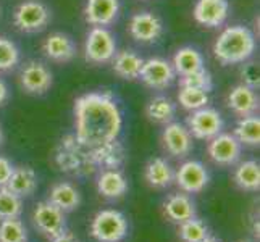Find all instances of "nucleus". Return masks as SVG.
Wrapping results in <instances>:
<instances>
[{
    "mask_svg": "<svg viewBox=\"0 0 260 242\" xmlns=\"http://www.w3.org/2000/svg\"><path fill=\"white\" fill-rule=\"evenodd\" d=\"M75 139L86 150L118 141L123 115L110 92H87L75 100Z\"/></svg>",
    "mask_w": 260,
    "mask_h": 242,
    "instance_id": "f257e3e1",
    "label": "nucleus"
},
{
    "mask_svg": "<svg viewBox=\"0 0 260 242\" xmlns=\"http://www.w3.org/2000/svg\"><path fill=\"white\" fill-rule=\"evenodd\" d=\"M257 41L246 26L235 24L223 29L213 44V55L221 65H243L255 53Z\"/></svg>",
    "mask_w": 260,
    "mask_h": 242,
    "instance_id": "f03ea898",
    "label": "nucleus"
},
{
    "mask_svg": "<svg viewBox=\"0 0 260 242\" xmlns=\"http://www.w3.org/2000/svg\"><path fill=\"white\" fill-rule=\"evenodd\" d=\"M53 155H55V165L70 176L86 178L97 173V168L89 158L87 150L78 144L75 134H67L61 137Z\"/></svg>",
    "mask_w": 260,
    "mask_h": 242,
    "instance_id": "7ed1b4c3",
    "label": "nucleus"
},
{
    "mask_svg": "<svg viewBox=\"0 0 260 242\" xmlns=\"http://www.w3.org/2000/svg\"><path fill=\"white\" fill-rule=\"evenodd\" d=\"M52 20V12L42 0H21L13 10V26L24 34L44 31Z\"/></svg>",
    "mask_w": 260,
    "mask_h": 242,
    "instance_id": "20e7f679",
    "label": "nucleus"
},
{
    "mask_svg": "<svg viewBox=\"0 0 260 242\" xmlns=\"http://www.w3.org/2000/svg\"><path fill=\"white\" fill-rule=\"evenodd\" d=\"M116 49V39L109 28L92 26L84 39V60L91 65H105L113 60Z\"/></svg>",
    "mask_w": 260,
    "mask_h": 242,
    "instance_id": "39448f33",
    "label": "nucleus"
},
{
    "mask_svg": "<svg viewBox=\"0 0 260 242\" xmlns=\"http://www.w3.org/2000/svg\"><path fill=\"white\" fill-rule=\"evenodd\" d=\"M128 234V220L118 210H101L91 223V236L97 242H121Z\"/></svg>",
    "mask_w": 260,
    "mask_h": 242,
    "instance_id": "423d86ee",
    "label": "nucleus"
},
{
    "mask_svg": "<svg viewBox=\"0 0 260 242\" xmlns=\"http://www.w3.org/2000/svg\"><path fill=\"white\" fill-rule=\"evenodd\" d=\"M186 128L189 129L192 137L210 141L223 132L225 120L218 110L212 109V107H204V109L191 112V115L186 118Z\"/></svg>",
    "mask_w": 260,
    "mask_h": 242,
    "instance_id": "0eeeda50",
    "label": "nucleus"
},
{
    "mask_svg": "<svg viewBox=\"0 0 260 242\" xmlns=\"http://www.w3.org/2000/svg\"><path fill=\"white\" fill-rule=\"evenodd\" d=\"M21 89L29 95H44L53 84V75L50 68L38 60H28L21 65L18 75Z\"/></svg>",
    "mask_w": 260,
    "mask_h": 242,
    "instance_id": "6e6552de",
    "label": "nucleus"
},
{
    "mask_svg": "<svg viewBox=\"0 0 260 242\" xmlns=\"http://www.w3.org/2000/svg\"><path fill=\"white\" fill-rule=\"evenodd\" d=\"M32 223H34V228L38 229L42 236H46L49 239L67 231L65 213L60 209H57L53 203H50L49 200L39 202L36 205L34 213H32Z\"/></svg>",
    "mask_w": 260,
    "mask_h": 242,
    "instance_id": "1a4fd4ad",
    "label": "nucleus"
},
{
    "mask_svg": "<svg viewBox=\"0 0 260 242\" xmlns=\"http://www.w3.org/2000/svg\"><path fill=\"white\" fill-rule=\"evenodd\" d=\"M176 186L184 194H199L210 181L209 169L197 160H186L175 171Z\"/></svg>",
    "mask_w": 260,
    "mask_h": 242,
    "instance_id": "9d476101",
    "label": "nucleus"
},
{
    "mask_svg": "<svg viewBox=\"0 0 260 242\" xmlns=\"http://www.w3.org/2000/svg\"><path fill=\"white\" fill-rule=\"evenodd\" d=\"M139 79L147 87L155 89V91H164L170 87L176 79V73L173 70L172 61L160 57H152L144 60Z\"/></svg>",
    "mask_w": 260,
    "mask_h": 242,
    "instance_id": "9b49d317",
    "label": "nucleus"
},
{
    "mask_svg": "<svg viewBox=\"0 0 260 242\" xmlns=\"http://www.w3.org/2000/svg\"><path fill=\"white\" fill-rule=\"evenodd\" d=\"M241 154H243V146L231 132H220L218 136L210 139L207 146V155L215 165L220 166L236 165Z\"/></svg>",
    "mask_w": 260,
    "mask_h": 242,
    "instance_id": "f8f14e48",
    "label": "nucleus"
},
{
    "mask_svg": "<svg viewBox=\"0 0 260 242\" xmlns=\"http://www.w3.org/2000/svg\"><path fill=\"white\" fill-rule=\"evenodd\" d=\"M129 34L131 38L141 44H154L164 34L162 20L152 12H138L129 20Z\"/></svg>",
    "mask_w": 260,
    "mask_h": 242,
    "instance_id": "ddd939ff",
    "label": "nucleus"
},
{
    "mask_svg": "<svg viewBox=\"0 0 260 242\" xmlns=\"http://www.w3.org/2000/svg\"><path fill=\"white\" fill-rule=\"evenodd\" d=\"M164 149L175 158H186L192 152L194 142L189 129L183 123L170 121L162 131Z\"/></svg>",
    "mask_w": 260,
    "mask_h": 242,
    "instance_id": "4468645a",
    "label": "nucleus"
},
{
    "mask_svg": "<svg viewBox=\"0 0 260 242\" xmlns=\"http://www.w3.org/2000/svg\"><path fill=\"white\" fill-rule=\"evenodd\" d=\"M194 20L205 28H220L230 16L228 0H197L194 5Z\"/></svg>",
    "mask_w": 260,
    "mask_h": 242,
    "instance_id": "2eb2a0df",
    "label": "nucleus"
},
{
    "mask_svg": "<svg viewBox=\"0 0 260 242\" xmlns=\"http://www.w3.org/2000/svg\"><path fill=\"white\" fill-rule=\"evenodd\" d=\"M41 50L44 57L50 61H55V63H68L78 53L76 42L73 41V38L61 31L49 34L44 39Z\"/></svg>",
    "mask_w": 260,
    "mask_h": 242,
    "instance_id": "dca6fc26",
    "label": "nucleus"
},
{
    "mask_svg": "<svg viewBox=\"0 0 260 242\" xmlns=\"http://www.w3.org/2000/svg\"><path fill=\"white\" fill-rule=\"evenodd\" d=\"M120 15V0H87L84 5V20L91 26L109 28Z\"/></svg>",
    "mask_w": 260,
    "mask_h": 242,
    "instance_id": "f3484780",
    "label": "nucleus"
},
{
    "mask_svg": "<svg viewBox=\"0 0 260 242\" xmlns=\"http://www.w3.org/2000/svg\"><path fill=\"white\" fill-rule=\"evenodd\" d=\"M87 154L95 165L97 171H101V169H120V166L126 160V149L120 141L91 149L87 150Z\"/></svg>",
    "mask_w": 260,
    "mask_h": 242,
    "instance_id": "a211bd4d",
    "label": "nucleus"
},
{
    "mask_svg": "<svg viewBox=\"0 0 260 242\" xmlns=\"http://www.w3.org/2000/svg\"><path fill=\"white\" fill-rule=\"evenodd\" d=\"M228 109L239 118L249 115H255L258 112V95L254 89L244 86L243 83L235 86L230 91L226 98Z\"/></svg>",
    "mask_w": 260,
    "mask_h": 242,
    "instance_id": "6ab92c4d",
    "label": "nucleus"
},
{
    "mask_svg": "<svg viewBox=\"0 0 260 242\" xmlns=\"http://www.w3.org/2000/svg\"><path fill=\"white\" fill-rule=\"evenodd\" d=\"M97 191L109 200H116L128 192L126 176L120 169H101L97 176Z\"/></svg>",
    "mask_w": 260,
    "mask_h": 242,
    "instance_id": "aec40b11",
    "label": "nucleus"
},
{
    "mask_svg": "<svg viewBox=\"0 0 260 242\" xmlns=\"http://www.w3.org/2000/svg\"><path fill=\"white\" fill-rule=\"evenodd\" d=\"M164 212L165 217L173 223H183L189 218L196 217V203L187 194H172L167 197L164 202Z\"/></svg>",
    "mask_w": 260,
    "mask_h": 242,
    "instance_id": "412c9836",
    "label": "nucleus"
},
{
    "mask_svg": "<svg viewBox=\"0 0 260 242\" xmlns=\"http://www.w3.org/2000/svg\"><path fill=\"white\" fill-rule=\"evenodd\" d=\"M110 63L113 66L115 75H118L121 79L134 81L139 79L142 65H144V58L134 50H120L115 53Z\"/></svg>",
    "mask_w": 260,
    "mask_h": 242,
    "instance_id": "4be33fe9",
    "label": "nucleus"
},
{
    "mask_svg": "<svg viewBox=\"0 0 260 242\" xmlns=\"http://www.w3.org/2000/svg\"><path fill=\"white\" fill-rule=\"evenodd\" d=\"M144 178L150 187L154 189H167L173 184L175 179V171L172 165L162 157H155L149 160L144 169Z\"/></svg>",
    "mask_w": 260,
    "mask_h": 242,
    "instance_id": "5701e85b",
    "label": "nucleus"
},
{
    "mask_svg": "<svg viewBox=\"0 0 260 242\" xmlns=\"http://www.w3.org/2000/svg\"><path fill=\"white\" fill-rule=\"evenodd\" d=\"M47 200L63 213H68L79 207V203H81V194H79V191L71 183L61 181L52 186Z\"/></svg>",
    "mask_w": 260,
    "mask_h": 242,
    "instance_id": "b1692460",
    "label": "nucleus"
},
{
    "mask_svg": "<svg viewBox=\"0 0 260 242\" xmlns=\"http://www.w3.org/2000/svg\"><path fill=\"white\" fill-rule=\"evenodd\" d=\"M5 187L18 197H21V199L23 197H29L38 189V175L31 166H15Z\"/></svg>",
    "mask_w": 260,
    "mask_h": 242,
    "instance_id": "393cba45",
    "label": "nucleus"
},
{
    "mask_svg": "<svg viewBox=\"0 0 260 242\" xmlns=\"http://www.w3.org/2000/svg\"><path fill=\"white\" fill-rule=\"evenodd\" d=\"M172 65L176 76H186L189 73H194V71L204 68V55L202 53L191 47V46H184L181 49H178L173 55Z\"/></svg>",
    "mask_w": 260,
    "mask_h": 242,
    "instance_id": "a878e982",
    "label": "nucleus"
},
{
    "mask_svg": "<svg viewBox=\"0 0 260 242\" xmlns=\"http://www.w3.org/2000/svg\"><path fill=\"white\" fill-rule=\"evenodd\" d=\"M233 179H235V184L239 189L257 192L260 189V165L255 160L241 161L235 169Z\"/></svg>",
    "mask_w": 260,
    "mask_h": 242,
    "instance_id": "bb28decb",
    "label": "nucleus"
},
{
    "mask_svg": "<svg viewBox=\"0 0 260 242\" xmlns=\"http://www.w3.org/2000/svg\"><path fill=\"white\" fill-rule=\"evenodd\" d=\"M241 146H249V147H257L260 144V118L258 115H249L239 118L236 123V128L233 131Z\"/></svg>",
    "mask_w": 260,
    "mask_h": 242,
    "instance_id": "cd10ccee",
    "label": "nucleus"
},
{
    "mask_svg": "<svg viewBox=\"0 0 260 242\" xmlns=\"http://www.w3.org/2000/svg\"><path fill=\"white\" fill-rule=\"evenodd\" d=\"M146 115L150 121L158 124H167L175 120L176 103L167 95H155L150 98L146 107Z\"/></svg>",
    "mask_w": 260,
    "mask_h": 242,
    "instance_id": "c85d7f7f",
    "label": "nucleus"
},
{
    "mask_svg": "<svg viewBox=\"0 0 260 242\" xmlns=\"http://www.w3.org/2000/svg\"><path fill=\"white\" fill-rule=\"evenodd\" d=\"M210 97L207 92L191 87H179L178 91V103L187 112H196L204 107H209Z\"/></svg>",
    "mask_w": 260,
    "mask_h": 242,
    "instance_id": "c756f323",
    "label": "nucleus"
},
{
    "mask_svg": "<svg viewBox=\"0 0 260 242\" xmlns=\"http://www.w3.org/2000/svg\"><path fill=\"white\" fill-rule=\"evenodd\" d=\"M20 60L21 53L16 44L5 36H0V73H8L15 70L20 65Z\"/></svg>",
    "mask_w": 260,
    "mask_h": 242,
    "instance_id": "7c9ffc66",
    "label": "nucleus"
},
{
    "mask_svg": "<svg viewBox=\"0 0 260 242\" xmlns=\"http://www.w3.org/2000/svg\"><path fill=\"white\" fill-rule=\"evenodd\" d=\"M23 212V199L7 187H0V220L18 218Z\"/></svg>",
    "mask_w": 260,
    "mask_h": 242,
    "instance_id": "2f4dec72",
    "label": "nucleus"
},
{
    "mask_svg": "<svg viewBox=\"0 0 260 242\" xmlns=\"http://www.w3.org/2000/svg\"><path fill=\"white\" fill-rule=\"evenodd\" d=\"M28 231L18 218L0 220V242H26Z\"/></svg>",
    "mask_w": 260,
    "mask_h": 242,
    "instance_id": "473e14b6",
    "label": "nucleus"
},
{
    "mask_svg": "<svg viewBox=\"0 0 260 242\" xmlns=\"http://www.w3.org/2000/svg\"><path fill=\"white\" fill-rule=\"evenodd\" d=\"M207 236H209V228L199 218L194 217L179 223V237H181L183 242H201Z\"/></svg>",
    "mask_w": 260,
    "mask_h": 242,
    "instance_id": "72a5a7b5",
    "label": "nucleus"
},
{
    "mask_svg": "<svg viewBox=\"0 0 260 242\" xmlns=\"http://www.w3.org/2000/svg\"><path fill=\"white\" fill-rule=\"evenodd\" d=\"M179 87L199 89V91H204L209 94L213 89V78L210 75V71L204 66L201 70L194 71V73H189V75L179 78Z\"/></svg>",
    "mask_w": 260,
    "mask_h": 242,
    "instance_id": "f704fd0d",
    "label": "nucleus"
},
{
    "mask_svg": "<svg viewBox=\"0 0 260 242\" xmlns=\"http://www.w3.org/2000/svg\"><path fill=\"white\" fill-rule=\"evenodd\" d=\"M241 83L244 86L257 91L260 86V71H258V63L255 61H244L241 66Z\"/></svg>",
    "mask_w": 260,
    "mask_h": 242,
    "instance_id": "c9c22d12",
    "label": "nucleus"
},
{
    "mask_svg": "<svg viewBox=\"0 0 260 242\" xmlns=\"http://www.w3.org/2000/svg\"><path fill=\"white\" fill-rule=\"evenodd\" d=\"M13 165H12V161L2 157L0 155V187H5L7 183H8V179H10L12 173H13Z\"/></svg>",
    "mask_w": 260,
    "mask_h": 242,
    "instance_id": "e433bc0d",
    "label": "nucleus"
},
{
    "mask_svg": "<svg viewBox=\"0 0 260 242\" xmlns=\"http://www.w3.org/2000/svg\"><path fill=\"white\" fill-rule=\"evenodd\" d=\"M8 97H10V91H8V86L5 81L0 78V107L5 105V102L8 100Z\"/></svg>",
    "mask_w": 260,
    "mask_h": 242,
    "instance_id": "4c0bfd02",
    "label": "nucleus"
},
{
    "mask_svg": "<svg viewBox=\"0 0 260 242\" xmlns=\"http://www.w3.org/2000/svg\"><path fill=\"white\" fill-rule=\"evenodd\" d=\"M50 242H79L71 232H61V234H58V236H55V237H52L50 239Z\"/></svg>",
    "mask_w": 260,
    "mask_h": 242,
    "instance_id": "58836bf2",
    "label": "nucleus"
},
{
    "mask_svg": "<svg viewBox=\"0 0 260 242\" xmlns=\"http://www.w3.org/2000/svg\"><path fill=\"white\" fill-rule=\"evenodd\" d=\"M201 242H220L217 237H212V236H207V237H204Z\"/></svg>",
    "mask_w": 260,
    "mask_h": 242,
    "instance_id": "ea45409f",
    "label": "nucleus"
},
{
    "mask_svg": "<svg viewBox=\"0 0 260 242\" xmlns=\"http://www.w3.org/2000/svg\"><path fill=\"white\" fill-rule=\"evenodd\" d=\"M4 142V131H2V126H0V146H2Z\"/></svg>",
    "mask_w": 260,
    "mask_h": 242,
    "instance_id": "a19ab883",
    "label": "nucleus"
},
{
    "mask_svg": "<svg viewBox=\"0 0 260 242\" xmlns=\"http://www.w3.org/2000/svg\"><path fill=\"white\" fill-rule=\"evenodd\" d=\"M243 242H249V240H243Z\"/></svg>",
    "mask_w": 260,
    "mask_h": 242,
    "instance_id": "79ce46f5",
    "label": "nucleus"
}]
</instances>
